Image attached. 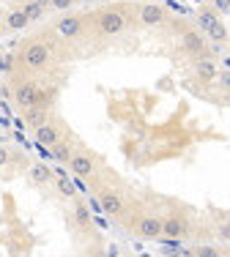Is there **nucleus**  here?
Segmentation results:
<instances>
[{"mask_svg":"<svg viewBox=\"0 0 230 257\" xmlns=\"http://www.w3.org/2000/svg\"><path fill=\"white\" fill-rule=\"evenodd\" d=\"M129 25H132V20L126 17V11H124V9H104V11H99V14L93 17V28H96V33L104 36V39L121 36Z\"/></svg>","mask_w":230,"mask_h":257,"instance_id":"1","label":"nucleus"},{"mask_svg":"<svg viewBox=\"0 0 230 257\" xmlns=\"http://www.w3.org/2000/svg\"><path fill=\"white\" fill-rule=\"evenodd\" d=\"M50 60H52V47L47 41L36 39V41H28L22 47V63L30 71H44L50 66Z\"/></svg>","mask_w":230,"mask_h":257,"instance_id":"2","label":"nucleus"},{"mask_svg":"<svg viewBox=\"0 0 230 257\" xmlns=\"http://www.w3.org/2000/svg\"><path fill=\"white\" fill-rule=\"evenodd\" d=\"M99 208L107 213V216H124L126 213V197L118 192V189H99Z\"/></svg>","mask_w":230,"mask_h":257,"instance_id":"3","label":"nucleus"},{"mask_svg":"<svg viewBox=\"0 0 230 257\" xmlns=\"http://www.w3.org/2000/svg\"><path fill=\"white\" fill-rule=\"evenodd\" d=\"M137 20H140L143 28H159L167 22V11H165V6L148 0V3H143L140 9H137Z\"/></svg>","mask_w":230,"mask_h":257,"instance_id":"4","label":"nucleus"},{"mask_svg":"<svg viewBox=\"0 0 230 257\" xmlns=\"http://www.w3.org/2000/svg\"><path fill=\"white\" fill-rule=\"evenodd\" d=\"M192 71H195V79H197V82H203V85L216 82V77H219V66H216V60L211 58V55H200V58H195Z\"/></svg>","mask_w":230,"mask_h":257,"instance_id":"5","label":"nucleus"},{"mask_svg":"<svg viewBox=\"0 0 230 257\" xmlns=\"http://www.w3.org/2000/svg\"><path fill=\"white\" fill-rule=\"evenodd\" d=\"M82 30H85V20L77 17V14H66V17H60V20L55 22V36H58V39H63V41L77 39Z\"/></svg>","mask_w":230,"mask_h":257,"instance_id":"6","label":"nucleus"},{"mask_svg":"<svg viewBox=\"0 0 230 257\" xmlns=\"http://www.w3.org/2000/svg\"><path fill=\"white\" fill-rule=\"evenodd\" d=\"M181 50L186 55H192V58H200V55H208L205 50V33L203 30H184L181 33Z\"/></svg>","mask_w":230,"mask_h":257,"instance_id":"7","label":"nucleus"},{"mask_svg":"<svg viewBox=\"0 0 230 257\" xmlns=\"http://www.w3.org/2000/svg\"><path fill=\"white\" fill-rule=\"evenodd\" d=\"M135 232L140 238H148V241H156V238H162V216H151V213H145V216H137L135 219Z\"/></svg>","mask_w":230,"mask_h":257,"instance_id":"8","label":"nucleus"},{"mask_svg":"<svg viewBox=\"0 0 230 257\" xmlns=\"http://www.w3.org/2000/svg\"><path fill=\"white\" fill-rule=\"evenodd\" d=\"M39 85L33 82V79H25V82H20L14 88V101H17V107H22V109H30V107H36V101H39Z\"/></svg>","mask_w":230,"mask_h":257,"instance_id":"9","label":"nucleus"},{"mask_svg":"<svg viewBox=\"0 0 230 257\" xmlns=\"http://www.w3.org/2000/svg\"><path fill=\"white\" fill-rule=\"evenodd\" d=\"M69 170L77 175V178H93L96 175V162L85 154V151H74L71 159H69Z\"/></svg>","mask_w":230,"mask_h":257,"instance_id":"10","label":"nucleus"},{"mask_svg":"<svg viewBox=\"0 0 230 257\" xmlns=\"http://www.w3.org/2000/svg\"><path fill=\"white\" fill-rule=\"evenodd\" d=\"M186 232H189V219L184 216V213H170V216L162 219V235L167 238H184Z\"/></svg>","mask_w":230,"mask_h":257,"instance_id":"11","label":"nucleus"},{"mask_svg":"<svg viewBox=\"0 0 230 257\" xmlns=\"http://www.w3.org/2000/svg\"><path fill=\"white\" fill-rule=\"evenodd\" d=\"M219 22H222V20H219V11L211 9V6H205V9H200V11L195 14V28H197V30H203L205 36H208L211 30L219 25Z\"/></svg>","mask_w":230,"mask_h":257,"instance_id":"12","label":"nucleus"},{"mask_svg":"<svg viewBox=\"0 0 230 257\" xmlns=\"http://www.w3.org/2000/svg\"><path fill=\"white\" fill-rule=\"evenodd\" d=\"M28 22H30V17H28L25 6H17V9H11L9 14H6V28H3V30H9V33H17V30L28 28Z\"/></svg>","mask_w":230,"mask_h":257,"instance_id":"13","label":"nucleus"},{"mask_svg":"<svg viewBox=\"0 0 230 257\" xmlns=\"http://www.w3.org/2000/svg\"><path fill=\"white\" fill-rule=\"evenodd\" d=\"M36 143H39V145H47V148H52L55 143H60V128H58L55 123H50V120H47L44 126L36 128Z\"/></svg>","mask_w":230,"mask_h":257,"instance_id":"14","label":"nucleus"},{"mask_svg":"<svg viewBox=\"0 0 230 257\" xmlns=\"http://www.w3.org/2000/svg\"><path fill=\"white\" fill-rule=\"evenodd\" d=\"M25 120H28V126L36 132L39 126H44L47 120H50V107H41V104L30 107V109H28V115H25Z\"/></svg>","mask_w":230,"mask_h":257,"instance_id":"15","label":"nucleus"},{"mask_svg":"<svg viewBox=\"0 0 230 257\" xmlns=\"http://www.w3.org/2000/svg\"><path fill=\"white\" fill-rule=\"evenodd\" d=\"M47 9H50V0H28V3H25V11H28L30 22L41 20V14H44Z\"/></svg>","mask_w":230,"mask_h":257,"instance_id":"16","label":"nucleus"},{"mask_svg":"<svg viewBox=\"0 0 230 257\" xmlns=\"http://www.w3.org/2000/svg\"><path fill=\"white\" fill-rule=\"evenodd\" d=\"M74 224H80V227H90V213H88V208L82 203H74Z\"/></svg>","mask_w":230,"mask_h":257,"instance_id":"17","label":"nucleus"},{"mask_svg":"<svg viewBox=\"0 0 230 257\" xmlns=\"http://www.w3.org/2000/svg\"><path fill=\"white\" fill-rule=\"evenodd\" d=\"M30 178H33L36 183H50L52 181V173L47 167H41V164H33V167H30Z\"/></svg>","mask_w":230,"mask_h":257,"instance_id":"18","label":"nucleus"},{"mask_svg":"<svg viewBox=\"0 0 230 257\" xmlns=\"http://www.w3.org/2000/svg\"><path fill=\"white\" fill-rule=\"evenodd\" d=\"M71 154H74V151H71V145H66V143H55V145H52V156H55L58 162H66V164H69Z\"/></svg>","mask_w":230,"mask_h":257,"instance_id":"19","label":"nucleus"},{"mask_svg":"<svg viewBox=\"0 0 230 257\" xmlns=\"http://www.w3.org/2000/svg\"><path fill=\"white\" fill-rule=\"evenodd\" d=\"M214 232H216V238H219V241L230 243V219H222V222H216V224H214Z\"/></svg>","mask_w":230,"mask_h":257,"instance_id":"20","label":"nucleus"},{"mask_svg":"<svg viewBox=\"0 0 230 257\" xmlns=\"http://www.w3.org/2000/svg\"><path fill=\"white\" fill-rule=\"evenodd\" d=\"M208 39H214L216 44H219V41H227V30H225V25H222V22H219V25H216V28H214V30H211V33H208Z\"/></svg>","mask_w":230,"mask_h":257,"instance_id":"21","label":"nucleus"},{"mask_svg":"<svg viewBox=\"0 0 230 257\" xmlns=\"http://www.w3.org/2000/svg\"><path fill=\"white\" fill-rule=\"evenodd\" d=\"M195 254L197 257H219V254H225L222 249H216V246H200V249H195Z\"/></svg>","mask_w":230,"mask_h":257,"instance_id":"22","label":"nucleus"},{"mask_svg":"<svg viewBox=\"0 0 230 257\" xmlns=\"http://www.w3.org/2000/svg\"><path fill=\"white\" fill-rule=\"evenodd\" d=\"M52 99H55V90H39V101H36V104H41V107H50Z\"/></svg>","mask_w":230,"mask_h":257,"instance_id":"23","label":"nucleus"},{"mask_svg":"<svg viewBox=\"0 0 230 257\" xmlns=\"http://www.w3.org/2000/svg\"><path fill=\"white\" fill-rule=\"evenodd\" d=\"M71 6H74V0H50L52 11H66V9H71Z\"/></svg>","mask_w":230,"mask_h":257,"instance_id":"24","label":"nucleus"},{"mask_svg":"<svg viewBox=\"0 0 230 257\" xmlns=\"http://www.w3.org/2000/svg\"><path fill=\"white\" fill-rule=\"evenodd\" d=\"M58 192L66 194V197H74V186H71L69 181H58Z\"/></svg>","mask_w":230,"mask_h":257,"instance_id":"25","label":"nucleus"},{"mask_svg":"<svg viewBox=\"0 0 230 257\" xmlns=\"http://www.w3.org/2000/svg\"><path fill=\"white\" fill-rule=\"evenodd\" d=\"M216 85H219L222 90H230V71H219V77H216Z\"/></svg>","mask_w":230,"mask_h":257,"instance_id":"26","label":"nucleus"},{"mask_svg":"<svg viewBox=\"0 0 230 257\" xmlns=\"http://www.w3.org/2000/svg\"><path fill=\"white\" fill-rule=\"evenodd\" d=\"M214 9L219 11V14H227V11H230V0H214Z\"/></svg>","mask_w":230,"mask_h":257,"instance_id":"27","label":"nucleus"},{"mask_svg":"<svg viewBox=\"0 0 230 257\" xmlns=\"http://www.w3.org/2000/svg\"><path fill=\"white\" fill-rule=\"evenodd\" d=\"M9 159H11L9 148H3V145H0V167H6V164H9Z\"/></svg>","mask_w":230,"mask_h":257,"instance_id":"28","label":"nucleus"},{"mask_svg":"<svg viewBox=\"0 0 230 257\" xmlns=\"http://www.w3.org/2000/svg\"><path fill=\"white\" fill-rule=\"evenodd\" d=\"M6 28V11H0V30Z\"/></svg>","mask_w":230,"mask_h":257,"instance_id":"29","label":"nucleus"},{"mask_svg":"<svg viewBox=\"0 0 230 257\" xmlns=\"http://www.w3.org/2000/svg\"><path fill=\"white\" fill-rule=\"evenodd\" d=\"M227 47H230V33H227Z\"/></svg>","mask_w":230,"mask_h":257,"instance_id":"30","label":"nucleus"},{"mask_svg":"<svg viewBox=\"0 0 230 257\" xmlns=\"http://www.w3.org/2000/svg\"><path fill=\"white\" fill-rule=\"evenodd\" d=\"M227 69H230V58H227Z\"/></svg>","mask_w":230,"mask_h":257,"instance_id":"31","label":"nucleus"}]
</instances>
